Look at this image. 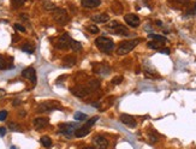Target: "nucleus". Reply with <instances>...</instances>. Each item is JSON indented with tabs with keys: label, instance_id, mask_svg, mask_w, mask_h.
Returning <instances> with one entry per match:
<instances>
[{
	"label": "nucleus",
	"instance_id": "f03ea898",
	"mask_svg": "<svg viewBox=\"0 0 196 149\" xmlns=\"http://www.w3.org/2000/svg\"><path fill=\"white\" fill-rule=\"evenodd\" d=\"M140 41H141L140 38H136V40H130V41H123V42H120L119 47L117 48V54H119V56L128 54L129 52H131L135 47L138 45Z\"/></svg>",
	"mask_w": 196,
	"mask_h": 149
},
{
	"label": "nucleus",
	"instance_id": "a211bd4d",
	"mask_svg": "<svg viewBox=\"0 0 196 149\" xmlns=\"http://www.w3.org/2000/svg\"><path fill=\"white\" fill-rule=\"evenodd\" d=\"M76 58L73 56H66L63 59V66L65 67H72V66L76 65Z\"/></svg>",
	"mask_w": 196,
	"mask_h": 149
},
{
	"label": "nucleus",
	"instance_id": "cd10ccee",
	"mask_svg": "<svg viewBox=\"0 0 196 149\" xmlns=\"http://www.w3.org/2000/svg\"><path fill=\"white\" fill-rule=\"evenodd\" d=\"M96 120H99V117H93V118H90L89 120H87V123H86L84 125H87L88 128H91V126L96 123Z\"/></svg>",
	"mask_w": 196,
	"mask_h": 149
},
{
	"label": "nucleus",
	"instance_id": "c85d7f7f",
	"mask_svg": "<svg viewBox=\"0 0 196 149\" xmlns=\"http://www.w3.org/2000/svg\"><path fill=\"white\" fill-rule=\"evenodd\" d=\"M100 87V82L99 81H90L89 82V89L91 90H94V89H96V88H99Z\"/></svg>",
	"mask_w": 196,
	"mask_h": 149
},
{
	"label": "nucleus",
	"instance_id": "a19ab883",
	"mask_svg": "<svg viewBox=\"0 0 196 149\" xmlns=\"http://www.w3.org/2000/svg\"><path fill=\"white\" fill-rule=\"evenodd\" d=\"M156 24H158V27H161V25H162V23H161L160 20H158V22H156Z\"/></svg>",
	"mask_w": 196,
	"mask_h": 149
},
{
	"label": "nucleus",
	"instance_id": "39448f33",
	"mask_svg": "<svg viewBox=\"0 0 196 149\" xmlns=\"http://www.w3.org/2000/svg\"><path fill=\"white\" fill-rule=\"evenodd\" d=\"M72 37L69 35V34H63L62 36L57 40V43H55V47L58 49H68L70 48V42H71Z\"/></svg>",
	"mask_w": 196,
	"mask_h": 149
},
{
	"label": "nucleus",
	"instance_id": "e433bc0d",
	"mask_svg": "<svg viewBox=\"0 0 196 149\" xmlns=\"http://www.w3.org/2000/svg\"><path fill=\"white\" fill-rule=\"evenodd\" d=\"M21 103H22L21 100H15V101H13V106H18V105H21Z\"/></svg>",
	"mask_w": 196,
	"mask_h": 149
},
{
	"label": "nucleus",
	"instance_id": "6e6552de",
	"mask_svg": "<svg viewBox=\"0 0 196 149\" xmlns=\"http://www.w3.org/2000/svg\"><path fill=\"white\" fill-rule=\"evenodd\" d=\"M93 144H94V148L95 149H107L108 147V141L106 140V137L98 135L94 137L93 140Z\"/></svg>",
	"mask_w": 196,
	"mask_h": 149
},
{
	"label": "nucleus",
	"instance_id": "c9c22d12",
	"mask_svg": "<svg viewBox=\"0 0 196 149\" xmlns=\"http://www.w3.org/2000/svg\"><path fill=\"white\" fill-rule=\"evenodd\" d=\"M5 135H6V128L1 126V128H0V136L2 137V136H5Z\"/></svg>",
	"mask_w": 196,
	"mask_h": 149
},
{
	"label": "nucleus",
	"instance_id": "9b49d317",
	"mask_svg": "<svg viewBox=\"0 0 196 149\" xmlns=\"http://www.w3.org/2000/svg\"><path fill=\"white\" fill-rule=\"evenodd\" d=\"M22 76L24 77V78H27L29 81H31L33 83H36V71L34 67H27V69H24L23 70V72H22Z\"/></svg>",
	"mask_w": 196,
	"mask_h": 149
},
{
	"label": "nucleus",
	"instance_id": "f704fd0d",
	"mask_svg": "<svg viewBox=\"0 0 196 149\" xmlns=\"http://www.w3.org/2000/svg\"><path fill=\"white\" fill-rule=\"evenodd\" d=\"M159 52L162 54H170V48H161V49H159Z\"/></svg>",
	"mask_w": 196,
	"mask_h": 149
},
{
	"label": "nucleus",
	"instance_id": "aec40b11",
	"mask_svg": "<svg viewBox=\"0 0 196 149\" xmlns=\"http://www.w3.org/2000/svg\"><path fill=\"white\" fill-rule=\"evenodd\" d=\"M149 36V38H152V40H154V41H158V42H167V38L165 36H162V35H158V34H149L148 35Z\"/></svg>",
	"mask_w": 196,
	"mask_h": 149
},
{
	"label": "nucleus",
	"instance_id": "f257e3e1",
	"mask_svg": "<svg viewBox=\"0 0 196 149\" xmlns=\"http://www.w3.org/2000/svg\"><path fill=\"white\" fill-rule=\"evenodd\" d=\"M95 45H96V47L101 52L107 53V54H110L114 49V42H113V40L106 36L96 37L95 38Z\"/></svg>",
	"mask_w": 196,
	"mask_h": 149
},
{
	"label": "nucleus",
	"instance_id": "72a5a7b5",
	"mask_svg": "<svg viewBox=\"0 0 196 149\" xmlns=\"http://www.w3.org/2000/svg\"><path fill=\"white\" fill-rule=\"evenodd\" d=\"M15 29L18 30V31H22V33H24V31H26V28H24L22 24H18V23L17 24H15Z\"/></svg>",
	"mask_w": 196,
	"mask_h": 149
},
{
	"label": "nucleus",
	"instance_id": "ddd939ff",
	"mask_svg": "<svg viewBox=\"0 0 196 149\" xmlns=\"http://www.w3.org/2000/svg\"><path fill=\"white\" fill-rule=\"evenodd\" d=\"M81 4L86 9H95V7L100 6L101 0H82Z\"/></svg>",
	"mask_w": 196,
	"mask_h": 149
},
{
	"label": "nucleus",
	"instance_id": "58836bf2",
	"mask_svg": "<svg viewBox=\"0 0 196 149\" xmlns=\"http://www.w3.org/2000/svg\"><path fill=\"white\" fill-rule=\"evenodd\" d=\"M5 94H6V92H5L4 89H0V97H2Z\"/></svg>",
	"mask_w": 196,
	"mask_h": 149
},
{
	"label": "nucleus",
	"instance_id": "b1692460",
	"mask_svg": "<svg viewBox=\"0 0 196 149\" xmlns=\"http://www.w3.org/2000/svg\"><path fill=\"white\" fill-rule=\"evenodd\" d=\"M73 118H75V120L82 121V120H84V119H87V114H84V113H82V112H76V113L73 114Z\"/></svg>",
	"mask_w": 196,
	"mask_h": 149
},
{
	"label": "nucleus",
	"instance_id": "393cba45",
	"mask_svg": "<svg viewBox=\"0 0 196 149\" xmlns=\"http://www.w3.org/2000/svg\"><path fill=\"white\" fill-rule=\"evenodd\" d=\"M44 9L47 10V11H53V10L57 9V6H55V4L51 2V1H45L44 2Z\"/></svg>",
	"mask_w": 196,
	"mask_h": 149
},
{
	"label": "nucleus",
	"instance_id": "c756f323",
	"mask_svg": "<svg viewBox=\"0 0 196 149\" xmlns=\"http://www.w3.org/2000/svg\"><path fill=\"white\" fill-rule=\"evenodd\" d=\"M87 29H88V31H89V33H91V34H93V33H94V34L99 33V28L96 27V25H88V27H87Z\"/></svg>",
	"mask_w": 196,
	"mask_h": 149
},
{
	"label": "nucleus",
	"instance_id": "79ce46f5",
	"mask_svg": "<svg viewBox=\"0 0 196 149\" xmlns=\"http://www.w3.org/2000/svg\"><path fill=\"white\" fill-rule=\"evenodd\" d=\"M83 149H95L94 147H86V148H83Z\"/></svg>",
	"mask_w": 196,
	"mask_h": 149
},
{
	"label": "nucleus",
	"instance_id": "bb28decb",
	"mask_svg": "<svg viewBox=\"0 0 196 149\" xmlns=\"http://www.w3.org/2000/svg\"><path fill=\"white\" fill-rule=\"evenodd\" d=\"M24 1L26 0H11V5H12L13 9H17V7L22 6L24 4Z\"/></svg>",
	"mask_w": 196,
	"mask_h": 149
},
{
	"label": "nucleus",
	"instance_id": "dca6fc26",
	"mask_svg": "<svg viewBox=\"0 0 196 149\" xmlns=\"http://www.w3.org/2000/svg\"><path fill=\"white\" fill-rule=\"evenodd\" d=\"M9 58L4 56H0V70H6V69H11L13 67V64H12V58L7 61Z\"/></svg>",
	"mask_w": 196,
	"mask_h": 149
},
{
	"label": "nucleus",
	"instance_id": "a878e982",
	"mask_svg": "<svg viewBox=\"0 0 196 149\" xmlns=\"http://www.w3.org/2000/svg\"><path fill=\"white\" fill-rule=\"evenodd\" d=\"M9 129L11 131H17V132H21L22 131V128L18 125V124H16V123H13V121H11V123H9Z\"/></svg>",
	"mask_w": 196,
	"mask_h": 149
},
{
	"label": "nucleus",
	"instance_id": "f8f14e48",
	"mask_svg": "<svg viewBox=\"0 0 196 149\" xmlns=\"http://www.w3.org/2000/svg\"><path fill=\"white\" fill-rule=\"evenodd\" d=\"M119 119H120V121H122L124 125L129 126V128H135V126L137 125V123H136V120H135V118L133 117V115H130V114H122Z\"/></svg>",
	"mask_w": 196,
	"mask_h": 149
},
{
	"label": "nucleus",
	"instance_id": "f3484780",
	"mask_svg": "<svg viewBox=\"0 0 196 149\" xmlns=\"http://www.w3.org/2000/svg\"><path fill=\"white\" fill-rule=\"evenodd\" d=\"M90 132V128H88L87 125H83V126H80L75 130V136L76 137H84L87 136Z\"/></svg>",
	"mask_w": 196,
	"mask_h": 149
},
{
	"label": "nucleus",
	"instance_id": "1a4fd4ad",
	"mask_svg": "<svg viewBox=\"0 0 196 149\" xmlns=\"http://www.w3.org/2000/svg\"><path fill=\"white\" fill-rule=\"evenodd\" d=\"M124 20L128 25H130L131 28H137L140 25V18L138 16H136L135 13H128L124 16Z\"/></svg>",
	"mask_w": 196,
	"mask_h": 149
},
{
	"label": "nucleus",
	"instance_id": "0eeeda50",
	"mask_svg": "<svg viewBox=\"0 0 196 149\" xmlns=\"http://www.w3.org/2000/svg\"><path fill=\"white\" fill-rule=\"evenodd\" d=\"M110 28L113 30V33L116 34V35H124V36H128V35H130V33H129V30L125 28L124 25H122V24H119L117 20H113L111 24H110Z\"/></svg>",
	"mask_w": 196,
	"mask_h": 149
},
{
	"label": "nucleus",
	"instance_id": "9d476101",
	"mask_svg": "<svg viewBox=\"0 0 196 149\" xmlns=\"http://www.w3.org/2000/svg\"><path fill=\"white\" fill-rule=\"evenodd\" d=\"M71 93L78 97H84L90 93V89L87 87H83V85H78V87H75L71 89Z\"/></svg>",
	"mask_w": 196,
	"mask_h": 149
},
{
	"label": "nucleus",
	"instance_id": "5701e85b",
	"mask_svg": "<svg viewBox=\"0 0 196 149\" xmlns=\"http://www.w3.org/2000/svg\"><path fill=\"white\" fill-rule=\"evenodd\" d=\"M70 48H71L72 51H81L82 49V45H81L78 41H76V40L72 38L71 42H70Z\"/></svg>",
	"mask_w": 196,
	"mask_h": 149
},
{
	"label": "nucleus",
	"instance_id": "7ed1b4c3",
	"mask_svg": "<svg viewBox=\"0 0 196 149\" xmlns=\"http://www.w3.org/2000/svg\"><path fill=\"white\" fill-rule=\"evenodd\" d=\"M53 19L58 23V24H60V25H65L68 22H69V15H68V12H66V10L64 9H59V7H57L55 10H53Z\"/></svg>",
	"mask_w": 196,
	"mask_h": 149
},
{
	"label": "nucleus",
	"instance_id": "2f4dec72",
	"mask_svg": "<svg viewBox=\"0 0 196 149\" xmlns=\"http://www.w3.org/2000/svg\"><path fill=\"white\" fill-rule=\"evenodd\" d=\"M7 111H5V110H2V111H0V121H4L6 118H7Z\"/></svg>",
	"mask_w": 196,
	"mask_h": 149
},
{
	"label": "nucleus",
	"instance_id": "412c9836",
	"mask_svg": "<svg viewBox=\"0 0 196 149\" xmlns=\"http://www.w3.org/2000/svg\"><path fill=\"white\" fill-rule=\"evenodd\" d=\"M22 51L28 53V54H33L34 51H35V48H34V46H33L31 43H24V45L22 46Z\"/></svg>",
	"mask_w": 196,
	"mask_h": 149
},
{
	"label": "nucleus",
	"instance_id": "7c9ffc66",
	"mask_svg": "<svg viewBox=\"0 0 196 149\" xmlns=\"http://www.w3.org/2000/svg\"><path fill=\"white\" fill-rule=\"evenodd\" d=\"M122 81H123V76H117V77H114V78L112 79V84H114V85H117V84L120 83Z\"/></svg>",
	"mask_w": 196,
	"mask_h": 149
},
{
	"label": "nucleus",
	"instance_id": "4468645a",
	"mask_svg": "<svg viewBox=\"0 0 196 149\" xmlns=\"http://www.w3.org/2000/svg\"><path fill=\"white\" fill-rule=\"evenodd\" d=\"M90 19L95 23H105L110 19V16L107 13H96V15H93Z\"/></svg>",
	"mask_w": 196,
	"mask_h": 149
},
{
	"label": "nucleus",
	"instance_id": "6ab92c4d",
	"mask_svg": "<svg viewBox=\"0 0 196 149\" xmlns=\"http://www.w3.org/2000/svg\"><path fill=\"white\" fill-rule=\"evenodd\" d=\"M40 142H41V144H42L45 148H51V147H52V140H51L48 136H42V137L40 138Z\"/></svg>",
	"mask_w": 196,
	"mask_h": 149
},
{
	"label": "nucleus",
	"instance_id": "2eb2a0df",
	"mask_svg": "<svg viewBox=\"0 0 196 149\" xmlns=\"http://www.w3.org/2000/svg\"><path fill=\"white\" fill-rule=\"evenodd\" d=\"M48 123H49L48 118H36V119H34V126L37 130H41L48 125Z\"/></svg>",
	"mask_w": 196,
	"mask_h": 149
},
{
	"label": "nucleus",
	"instance_id": "ea45409f",
	"mask_svg": "<svg viewBox=\"0 0 196 149\" xmlns=\"http://www.w3.org/2000/svg\"><path fill=\"white\" fill-rule=\"evenodd\" d=\"M18 40V36H13V38H12V42H15V41H17Z\"/></svg>",
	"mask_w": 196,
	"mask_h": 149
},
{
	"label": "nucleus",
	"instance_id": "4c0bfd02",
	"mask_svg": "<svg viewBox=\"0 0 196 149\" xmlns=\"http://www.w3.org/2000/svg\"><path fill=\"white\" fill-rule=\"evenodd\" d=\"M177 1H178L179 4H183V5L187 4V2H189V0H177Z\"/></svg>",
	"mask_w": 196,
	"mask_h": 149
},
{
	"label": "nucleus",
	"instance_id": "423d86ee",
	"mask_svg": "<svg viewBox=\"0 0 196 149\" xmlns=\"http://www.w3.org/2000/svg\"><path fill=\"white\" fill-rule=\"evenodd\" d=\"M77 128H78V126H77L76 123H75V124H73V123H70V124H60L58 132L65 135V136H71Z\"/></svg>",
	"mask_w": 196,
	"mask_h": 149
},
{
	"label": "nucleus",
	"instance_id": "20e7f679",
	"mask_svg": "<svg viewBox=\"0 0 196 149\" xmlns=\"http://www.w3.org/2000/svg\"><path fill=\"white\" fill-rule=\"evenodd\" d=\"M57 108H60L59 103L57 101H46V102L40 103L36 108V112L39 113H45V112H52Z\"/></svg>",
	"mask_w": 196,
	"mask_h": 149
},
{
	"label": "nucleus",
	"instance_id": "4be33fe9",
	"mask_svg": "<svg viewBox=\"0 0 196 149\" xmlns=\"http://www.w3.org/2000/svg\"><path fill=\"white\" fill-rule=\"evenodd\" d=\"M147 46L149 47L151 49H161V47L164 46V43L162 42H158V41H151V42H148V45Z\"/></svg>",
	"mask_w": 196,
	"mask_h": 149
},
{
	"label": "nucleus",
	"instance_id": "c03bdc74",
	"mask_svg": "<svg viewBox=\"0 0 196 149\" xmlns=\"http://www.w3.org/2000/svg\"><path fill=\"white\" fill-rule=\"evenodd\" d=\"M195 10H196V6H195Z\"/></svg>",
	"mask_w": 196,
	"mask_h": 149
},
{
	"label": "nucleus",
	"instance_id": "37998d69",
	"mask_svg": "<svg viewBox=\"0 0 196 149\" xmlns=\"http://www.w3.org/2000/svg\"><path fill=\"white\" fill-rule=\"evenodd\" d=\"M11 149H18L17 147H15V146H12V147H11Z\"/></svg>",
	"mask_w": 196,
	"mask_h": 149
},
{
	"label": "nucleus",
	"instance_id": "473e14b6",
	"mask_svg": "<svg viewBox=\"0 0 196 149\" xmlns=\"http://www.w3.org/2000/svg\"><path fill=\"white\" fill-rule=\"evenodd\" d=\"M149 141H151L152 143L158 142V135L156 133H149Z\"/></svg>",
	"mask_w": 196,
	"mask_h": 149
}]
</instances>
